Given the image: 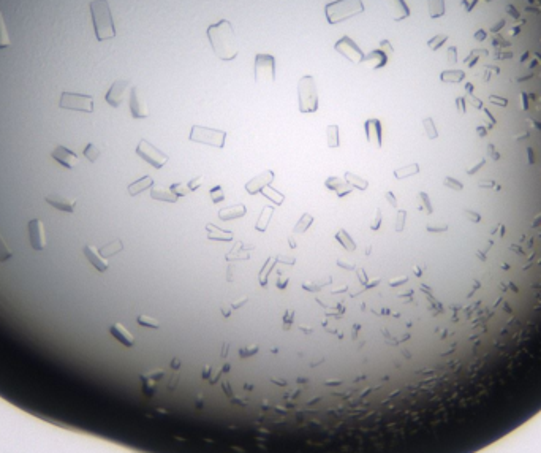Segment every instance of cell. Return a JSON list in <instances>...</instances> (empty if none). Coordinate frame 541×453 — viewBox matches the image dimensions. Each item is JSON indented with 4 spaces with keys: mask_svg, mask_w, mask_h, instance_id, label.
I'll return each instance as SVG.
<instances>
[{
    "mask_svg": "<svg viewBox=\"0 0 541 453\" xmlns=\"http://www.w3.org/2000/svg\"><path fill=\"white\" fill-rule=\"evenodd\" d=\"M344 182L342 181H340V179L339 178H334V176H331V178H328V179H326V187H328L329 190H337L339 187H340V185H342Z\"/></svg>",
    "mask_w": 541,
    "mask_h": 453,
    "instance_id": "f6af8a7d",
    "label": "cell"
},
{
    "mask_svg": "<svg viewBox=\"0 0 541 453\" xmlns=\"http://www.w3.org/2000/svg\"><path fill=\"white\" fill-rule=\"evenodd\" d=\"M380 49L385 51L386 54H388V57H390V56H392V52H394L392 46H391V43L388 42V40H383V42H380Z\"/></svg>",
    "mask_w": 541,
    "mask_h": 453,
    "instance_id": "f907efd6",
    "label": "cell"
},
{
    "mask_svg": "<svg viewBox=\"0 0 541 453\" xmlns=\"http://www.w3.org/2000/svg\"><path fill=\"white\" fill-rule=\"evenodd\" d=\"M366 136L367 141L375 146L377 149L382 148L383 135H382V122L378 119H367L366 121Z\"/></svg>",
    "mask_w": 541,
    "mask_h": 453,
    "instance_id": "9a60e30c",
    "label": "cell"
},
{
    "mask_svg": "<svg viewBox=\"0 0 541 453\" xmlns=\"http://www.w3.org/2000/svg\"><path fill=\"white\" fill-rule=\"evenodd\" d=\"M351 190H353V187H351V185H350L348 182H346V184H342V185H340V187L336 190V194H337L339 197H345V195H348Z\"/></svg>",
    "mask_w": 541,
    "mask_h": 453,
    "instance_id": "681fc988",
    "label": "cell"
},
{
    "mask_svg": "<svg viewBox=\"0 0 541 453\" xmlns=\"http://www.w3.org/2000/svg\"><path fill=\"white\" fill-rule=\"evenodd\" d=\"M203 181H204V178H203V176H196L195 179H192V181H190L189 184H187V185H189V189H190V190H196V189L201 187Z\"/></svg>",
    "mask_w": 541,
    "mask_h": 453,
    "instance_id": "c3c4849f",
    "label": "cell"
},
{
    "mask_svg": "<svg viewBox=\"0 0 541 453\" xmlns=\"http://www.w3.org/2000/svg\"><path fill=\"white\" fill-rule=\"evenodd\" d=\"M385 197H386V200H388V202H390V204L392 206V208H397V200H396V197H394L392 192L386 190V192H385Z\"/></svg>",
    "mask_w": 541,
    "mask_h": 453,
    "instance_id": "9f6ffc18",
    "label": "cell"
},
{
    "mask_svg": "<svg viewBox=\"0 0 541 453\" xmlns=\"http://www.w3.org/2000/svg\"><path fill=\"white\" fill-rule=\"evenodd\" d=\"M90 13L95 37L98 42H108L116 37V27L112 21L109 5L106 0H93L90 2Z\"/></svg>",
    "mask_w": 541,
    "mask_h": 453,
    "instance_id": "7a4b0ae2",
    "label": "cell"
},
{
    "mask_svg": "<svg viewBox=\"0 0 541 453\" xmlns=\"http://www.w3.org/2000/svg\"><path fill=\"white\" fill-rule=\"evenodd\" d=\"M276 263H277V258L276 257H269L268 260H266V263L263 265V268L260 270L258 279H260V285H261V287H266V285H268V277H269L271 271H272L274 265H276Z\"/></svg>",
    "mask_w": 541,
    "mask_h": 453,
    "instance_id": "484cf974",
    "label": "cell"
},
{
    "mask_svg": "<svg viewBox=\"0 0 541 453\" xmlns=\"http://www.w3.org/2000/svg\"><path fill=\"white\" fill-rule=\"evenodd\" d=\"M334 49H336L339 54H342L344 57H346L353 64H363V61H364L363 49H361L350 37L340 38L339 42L334 45Z\"/></svg>",
    "mask_w": 541,
    "mask_h": 453,
    "instance_id": "9c48e42d",
    "label": "cell"
},
{
    "mask_svg": "<svg viewBox=\"0 0 541 453\" xmlns=\"http://www.w3.org/2000/svg\"><path fill=\"white\" fill-rule=\"evenodd\" d=\"M382 2L394 21H402L410 16V8L407 6L405 0H382Z\"/></svg>",
    "mask_w": 541,
    "mask_h": 453,
    "instance_id": "2e32d148",
    "label": "cell"
},
{
    "mask_svg": "<svg viewBox=\"0 0 541 453\" xmlns=\"http://www.w3.org/2000/svg\"><path fill=\"white\" fill-rule=\"evenodd\" d=\"M122 250H124V244H122V241H120V239H114V241H111V243H108V244H105L103 248L100 249L98 252H100V254H102V257L109 258V257L116 255V254H119V252H122Z\"/></svg>",
    "mask_w": 541,
    "mask_h": 453,
    "instance_id": "d4e9b609",
    "label": "cell"
},
{
    "mask_svg": "<svg viewBox=\"0 0 541 453\" xmlns=\"http://www.w3.org/2000/svg\"><path fill=\"white\" fill-rule=\"evenodd\" d=\"M44 202L48 203V204H51L52 208H56V209L62 211V212H66V214H71V212L75 211V208H76V202H75V200H70V198H66L64 195H60V194H49V195H46L44 197Z\"/></svg>",
    "mask_w": 541,
    "mask_h": 453,
    "instance_id": "e0dca14e",
    "label": "cell"
},
{
    "mask_svg": "<svg viewBox=\"0 0 541 453\" xmlns=\"http://www.w3.org/2000/svg\"><path fill=\"white\" fill-rule=\"evenodd\" d=\"M312 222H313V216L309 214V212H305V214L301 216L298 224L295 225V228H293V233H305L307 230H309V226L312 225Z\"/></svg>",
    "mask_w": 541,
    "mask_h": 453,
    "instance_id": "d590c367",
    "label": "cell"
},
{
    "mask_svg": "<svg viewBox=\"0 0 541 453\" xmlns=\"http://www.w3.org/2000/svg\"><path fill=\"white\" fill-rule=\"evenodd\" d=\"M326 136H328V146L331 149L334 148H339V125L332 124V125H328V129H326Z\"/></svg>",
    "mask_w": 541,
    "mask_h": 453,
    "instance_id": "e575fe53",
    "label": "cell"
},
{
    "mask_svg": "<svg viewBox=\"0 0 541 453\" xmlns=\"http://www.w3.org/2000/svg\"><path fill=\"white\" fill-rule=\"evenodd\" d=\"M356 274H358V279H359V282L363 284L364 287H366V285H367V282H369V281H367V274H366L364 268H358V270H356Z\"/></svg>",
    "mask_w": 541,
    "mask_h": 453,
    "instance_id": "11a10c76",
    "label": "cell"
},
{
    "mask_svg": "<svg viewBox=\"0 0 541 453\" xmlns=\"http://www.w3.org/2000/svg\"><path fill=\"white\" fill-rule=\"evenodd\" d=\"M13 257V252H11V249L8 248V244H6L5 243V239H3V236L2 235H0V262H8V260Z\"/></svg>",
    "mask_w": 541,
    "mask_h": 453,
    "instance_id": "ab89813d",
    "label": "cell"
},
{
    "mask_svg": "<svg viewBox=\"0 0 541 453\" xmlns=\"http://www.w3.org/2000/svg\"><path fill=\"white\" fill-rule=\"evenodd\" d=\"M10 45H11V38L8 35V30H6L3 13H2V10H0V49L8 48Z\"/></svg>",
    "mask_w": 541,
    "mask_h": 453,
    "instance_id": "836d02e7",
    "label": "cell"
},
{
    "mask_svg": "<svg viewBox=\"0 0 541 453\" xmlns=\"http://www.w3.org/2000/svg\"><path fill=\"white\" fill-rule=\"evenodd\" d=\"M225 138H226L225 130H216V129L203 127V125H193L190 130V136H189V139L193 143L208 144V146L218 148V149H222L225 146Z\"/></svg>",
    "mask_w": 541,
    "mask_h": 453,
    "instance_id": "5b68a950",
    "label": "cell"
},
{
    "mask_svg": "<svg viewBox=\"0 0 541 453\" xmlns=\"http://www.w3.org/2000/svg\"><path fill=\"white\" fill-rule=\"evenodd\" d=\"M337 265L340 266V268H344V270H355V265H353L351 262H344L342 258L337 260Z\"/></svg>",
    "mask_w": 541,
    "mask_h": 453,
    "instance_id": "6f0895ef",
    "label": "cell"
},
{
    "mask_svg": "<svg viewBox=\"0 0 541 453\" xmlns=\"http://www.w3.org/2000/svg\"><path fill=\"white\" fill-rule=\"evenodd\" d=\"M409 282V277L407 276H402V277H397V279H391L390 281V285L391 287H399V285H404Z\"/></svg>",
    "mask_w": 541,
    "mask_h": 453,
    "instance_id": "db71d44e",
    "label": "cell"
},
{
    "mask_svg": "<svg viewBox=\"0 0 541 453\" xmlns=\"http://www.w3.org/2000/svg\"><path fill=\"white\" fill-rule=\"evenodd\" d=\"M380 225H382V211H380V208H378L377 209V214H375V217H373V221L370 224V228L373 231H377L380 228Z\"/></svg>",
    "mask_w": 541,
    "mask_h": 453,
    "instance_id": "7dc6e473",
    "label": "cell"
},
{
    "mask_svg": "<svg viewBox=\"0 0 541 453\" xmlns=\"http://www.w3.org/2000/svg\"><path fill=\"white\" fill-rule=\"evenodd\" d=\"M276 258H277L279 263H283V265H295V262H296V258L293 255H285V254H279Z\"/></svg>",
    "mask_w": 541,
    "mask_h": 453,
    "instance_id": "bcb514c9",
    "label": "cell"
},
{
    "mask_svg": "<svg viewBox=\"0 0 541 453\" xmlns=\"http://www.w3.org/2000/svg\"><path fill=\"white\" fill-rule=\"evenodd\" d=\"M136 154L143 159L144 162H148L149 165H152L153 168H163L165 163L168 162V156L162 152L158 148H155L153 144H151L148 139H141L136 146Z\"/></svg>",
    "mask_w": 541,
    "mask_h": 453,
    "instance_id": "ba28073f",
    "label": "cell"
},
{
    "mask_svg": "<svg viewBox=\"0 0 541 453\" xmlns=\"http://www.w3.org/2000/svg\"><path fill=\"white\" fill-rule=\"evenodd\" d=\"M336 239H337V241H339L340 244H342L344 248H345L346 250H348V252H355V250H356V243L353 241L351 236H350V233L346 231V230L340 228V230L337 231V235H336Z\"/></svg>",
    "mask_w": 541,
    "mask_h": 453,
    "instance_id": "4dcf8cb0",
    "label": "cell"
},
{
    "mask_svg": "<svg viewBox=\"0 0 541 453\" xmlns=\"http://www.w3.org/2000/svg\"><path fill=\"white\" fill-rule=\"evenodd\" d=\"M109 333L116 341H119L122 345H125V347H133V345H135V336H133L122 323H119V322L112 323L109 326Z\"/></svg>",
    "mask_w": 541,
    "mask_h": 453,
    "instance_id": "d6986e66",
    "label": "cell"
},
{
    "mask_svg": "<svg viewBox=\"0 0 541 453\" xmlns=\"http://www.w3.org/2000/svg\"><path fill=\"white\" fill-rule=\"evenodd\" d=\"M228 262H239V260H249L250 258V254L247 250H244L242 248H240V241H238L235 244V248H233L228 254H226L225 257Z\"/></svg>",
    "mask_w": 541,
    "mask_h": 453,
    "instance_id": "83f0119b",
    "label": "cell"
},
{
    "mask_svg": "<svg viewBox=\"0 0 541 453\" xmlns=\"http://www.w3.org/2000/svg\"><path fill=\"white\" fill-rule=\"evenodd\" d=\"M274 181V171L266 170L263 173H260L258 176L252 178L249 182L245 184V190L249 192L250 195H255L258 192H261L264 187L271 185V182Z\"/></svg>",
    "mask_w": 541,
    "mask_h": 453,
    "instance_id": "5bb4252c",
    "label": "cell"
},
{
    "mask_svg": "<svg viewBox=\"0 0 541 453\" xmlns=\"http://www.w3.org/2000/svg\"><path fill=\"white\" fill-rule=\"evenodd\" d=\"M364 11L363 0H336L326 5L325 13L329 24H339Z\"/></svg>",
    "mask_w": 541,
    "mask_h": 453,
    "instance_id": "3957f363",
    "label": "cell"
},
{
    "mask_svg": "<svg viewBox=\"0 0 541 453\" xmlns=\"http://www.w3.org/2000/svg\"><path fill=\"white\" fill-rule=\"evenodd\" d=\"M151 197L153 200H158V202H170V203L177 202V197L173 194L171 189H165V187H153V189H151Z\"/></svg>",
    "mask_w": 541,
    "mask_h": 453,
    "instance_id": "cb8c5ba5",
    "label": "cell"
},
{
    "mask_svg": "<svg viewBox=\"0 0 541 453\" xmlns=\"http://www.w3.org/2000/svg\"><path fill=\"white\" fill-rule=\"evenodd\" d=\"M152 185H153V178L152 176H143V178H139L138 181L131 182L129 185V194L131 197H136V195L141 194V192L151 189Z\"/></svg>",
    "mask_w": 541,
    "mask_h": 453,
    "instance_id": "603a6c76",
    "label": "cell"
},
{
    "mask_svg": "<svg viewBox=\"0 0 541 453\" xmlns=\"http://www.w3.org/2000/svg\"><path fill=\"white\" fill-rule=\"evenodd\" d=\"M247 214V208L244 204H235V206H226V208L218 211L220 221H233V219L244 217Z\"/></svg>",
    "mask_w": 541,
    "mask_h": 453,
    "instance_id": "44dd1931",
    "label": "cell"
},
{
    "mask_svg": "<svg viewBox=\"0 0 541 453\" xmlns=\"http://www.w3.org/2000/svg\"><path fill=\"white\" fill-rule=\"evenodd\" d=\"M427 8L432 19L442 18L445 15V0H427Z\"/></svg>",
    "mask_w": 541,
    "mask_h": 453,
    "instance_id": "f1b7e54d",
    "label": "cell"
},
{
    "mask_svg": "<svg viewBox=\"0 0 541 453\" xmlns=\"http://www.w3.org/2000/svg\"><path fill=\"white\" fill-rule=\"evenodd\" d=\"M288 282H290V279H288V277H286V276H282V274H279V279H277V289H279V290H285V289H286V285H288Z\"/></svg>",
    "mask_w": 541,
    "mask_h": 453,
    "instance_id": "f5cc1de1",
    "label": "cell"
},
{
    "mask_svg": "<svg viewBox=\"0 0 541 453\" xmlns=\"http://www.w3.org/2000/svg\"><path fill=\"white\" fill-rule=\"evenodd\" d=\"M423 125H424V130H426V135L429 139H435L438 136V132H437V127H435V122H433L432 117H426L423 121Z\"/></svg>",
    "mask_w": 541,
    "mask_h": 453,
    "instance_id": "f35d334b",
    "label": "cell"
},
{
    "mask_svg": "<svg viewBox=\"0 0 541 453\" xmlns=\"http://www.w3.org/2000/svg\"><path fill=\"white\" fill-rule=\"evenodd\" d=\"M345 181L348 182L353 189H359V190H366L367 187H369V182L366 181V179L359 178L356 175H353L351 171H346L345 173Z\"/></svg>",
    "mask_w": 541,
    "mask_h": 453,
    "instance_id": "1f68e13d",
    "label": "cell"
},
{
    "mask_svg": "<svg viewBox=\"0 0 541 453\" xmlns=\"http://www.w3.org/2000/svg\"><path fill=\"white\" fill-rule=\"evenodd\" d=\"M416 173H419V165L418 163H410V165L402 166V168L394 170V176H396L397 179H404V178H409V176H415Z\"/></svg>",
    "mask_w": 541,
    "mask_h": 453,
    "instance_id": "d6a6232c",
    "label": "cell"
},
{
    "mask_svg": "<svg viewBox=\"0 0 541 453\" xmlns=\"http://www.w3.org/2000/svg\"><path fill=\"white\" fill-rule=\"evenodd\" d=\"M206 233H208V238L212 239V241H233V236H235L233 235V231L222 230L214 224L206 225Z\"/></svg>",
    "mask_w": 541,
    "mask_h": 453,
    "instance_id": "7402d4cb",
    "label": "cell"
},
{
    "mask_svg": "<svg viewBox=\"0 0 541 453\" xmlns=\"http://www.w3.org/2000/svg\"><path fill=\"white\" fill-rule=\"evenodd\" d=\"M405 219H407V212L404 209H400L397 212V221H396V231H402L405 226Z\"/></svg>",
    "mask_w": 541,
    "mask_h": 453,
    "instance_id": "ee69618b",
    "label": "cell"
},
{
    "mask_svg": "<svg viewBox=\"0 0 541 453\" xmlns=\"http://www.w3.org/2000/svg\"><path fill=\"white\" fill-rule=\"evenodd\" d=\"M298 97H299V111L301 113L307 114V113H315L318 110V94H317L315 78L310 75H305L299 79Z\"/></svg>",
    "mask_w": 541,
    "mask_h": 453,
    "instance_id": "277c9868",
    "label": "cell"
},
{
    "mask_svg": "<svg viewBox=\"0 0 541 453\" xmlns=\"http://www.w3.org/2000/svg\"><path fill=\"white\" fill-rule=\"evenodd\" d=\"M130 113L133 119H146L149 116V108L139 95L138 88H131L130 94Z\"/></svg>",
    "mask_w": 541,
    "mask_h": 453,
    "instance_id": "4fadbf2b",
    "label": "cell"
},
{
    "mask_svg": "<svg viewBox=\"0 0 541 453\" xmlns=\"http://www.w3.org/2000/svg\"><path fill=\"white\" fill-rule=\"evenodd\" d=\"M233 276H235V265H230L228 272H226V281H228V282H233V279H235Z\"/></svg>",
    "mask_w": 541,
    "mask_h": 453,
    "instance_id": "680465c9",
    "label": "cell"
},
{
    "mask_svg": "<svg viewBox=\"0 0 541 453\" xmlns=\"http://www.w3.org/2000/svg\"><path fill=\"white\" fill-rule=\"evenodd\" d=\"M331 284H332V279L329 276H326V277H322V279H313V281L304 282L303 289L307 290V292H317V290H322L323 287L331 285Z\"/></svg>",
    "mask_w": 541,
    "mask_h": 453,
    "instance_id": "f546056e",
    "label": "cell"
},
{
    "mask_svg": "<svg viewBox=\"0 0 541 453\" xmlns=\"http://www.w3.org/2000/svg\"><path fill=\"white\" fill-rule=\"evenodd\" d=\"M223 198H225V195H223V190H222V187H220V185H216V187H212L211 189V200H212V203H220V202H223Z\"/></svg>",
    "mask_w": 541,
    "mask_h": 453,
    "instance_id": "7bdbcfd3",
    "label": "cell"
},
{
    "mask_svg": "<svg viewBox=\"0 0 541 453\" xmlns=\"http://www.w3.org/2000/svg\"><path fill=\"white\" fill-rule=\"evenodd\" d=\"M276 79V59L271 54L255 56V81L260 84L274 83Z\"/></svg>",
    "mask_w": 541,
    "mask_h": 453,
    "instance_id": "52a82bcc",
    "label": "cell"
},
{
    "mask_svg": "<svg viewBox=\"0 0 541 453\" xmlns=\"http://www.w3.org/2000/svg\"><path fill=\"white\" fill-rule=\"evenodd\" d=\"M261 194H263L266 198H269L271 202L276 203L277 206H279V204H282V203H283V200H285L283 194H280V192H277L276 189L269 187V185H268V187H264V189L261 190Z\"/></svg>",
    "mask_w": 541,
    "mask_h": 453,
    "instance_id": "8d00e7d4",
    "label": "cell"
},
{
    "mask_svg": "<svg viewBox=\"0 0 541 453\" xmlns=\"http://www.w3.org/2000/svg\"><path fill=\"white\" fill-rule=\"evenodd\" d=\"M171 192H173V194H174L177 198H180V197H185L187 194H189V192H190V189H189V185H185V184H182V182H174V184H173L171 185Z\"/></svg>",
    "mask_w": 541,
    "mask_h": 453,
    "instance_id": "60d3db41",
    "label": "cell"
},
{
    "mask_svg": "<svg viewBox=\"0 0 541 453\" xmlns=\"http://www.w3.org/2000/svg\"><path fill=\"white\" fill-rule=\"evenodd\" d=\"M388 59L390 57H388V54H386L385 51H382V49H373L367 56H364L363 64H369L373 70H378V68H383V67L388 64Z\"/></svg>",
    "mask_w": 541,
    "mask_h": 453,
    "instance_id": "ffe728a7",
    "label": "cell"
},
{
    "mask_svg": "<svg viewBox=\"0 0 541 453\" xmlns=\"http://www.w3.org/2000/svg\"><path fill=\"white\" fill-rule=\"evenodd\" d=\"M288 244H290V249H296L298 248V244H296L295 238H293V236H288Z\"/></svg>",
    "mask_w": 541,
    "mask_h": 453,
    "instance_id": "94428289",
    "label": "cell"
},
{
    "mask_svg": "<svg viewBox=\"0 0 541 453\" xmlns=\"http://www.w3.org/2000/svg\"><path fill=\"white\" fill-rule=\"evenodd\" d=\"M272 212H274L272 206H264L263 211H261V214H260V217H258V222L255 225V230L257 231H266V228H268V225L271 222Z\"/></svg>",
    "mask_w": 541,
    "mask_h": 453,
    "instance_id": "4316f807",
    "label": "cell"
},
{
    "mask_svg": "<svg viewBox=\"0 0 541 453\" xmlns=\"http://www.w3.org/2000/svg\"><path fill=\"white\" fill-rule=\"evenodd\" d=\"M100 154H102V151H100L93 143H89V144L84 148V157L87 159L89 162H92V163L98 160Z\"/></svg>",
    "mask_w": 541,
    "mask_h": 453,
    "instance_id": "74e56055",
    "label": "cell"
},
{
    "mask_svg": "<svg viewBox=\"0 0 541 453\" xmlns=\"http://www.w3.org/2000/svg\"><path fill=\"white\" fill-rule=\"evenodd\" d=\"M418 198H419V202H421V206H419V209H426L427 212H429V214H432V204H431V200H429V195H427L426 194V192H421V194L418 195Z\"/></svg>",
    "mask_w": 541,
    "mask_h": 453,
    "instance_id": "b9f144b4",
    "label": "cell"
},
{
    "mask_svg": "<svg viewBox=\"0 0 541 453\" xmlns=\"http://www.w3.org/2000/svg\"><path fill=\"white\" fill-rule=\"evenodd\" d=\"M220 312H222V316H223L225 318L231 317V314H233V308H231V304H230V303H223L222 306H220Z\"/></svg>",
    "mask_w": 541,
    "mask_h": 453,
    "instance_id": "816d5d0a",
    "label": "cell"
},
{
    "mask_svg": "<svg viewBox=\"0 0 541 453\" xmlns=\"http://www.w3.org/2000/svg\"><path fill=\"white\" fill-rule=\"evenodd\" d=\"M51 157L68 170H73L79 163L78 156L73 151H70L68 148H65V146H57V148L51 152Z\"/></svg>",
    "mask_w": 541,
    "mask_h": 453,
    "instance_id": "7c38bea8",
    "label": "cell"
},
{
    "mask_svg": "<svg viewBox=\"0 0 541 453\" xmlns=\"http://www.w3.org/2000/svg\"><path fill=\"white\" fill-rule=\"evenodd\" d=\"M83 252H84V257L87 258V262L95 268L97 271L100 272H105L106 270H108V260H106L105 257H102V254L93 248V246H84L83 248Z\"/></svg>",
    "mask_w": 541,
    "mask_h": 453,
    "instance_id": "ac0fdd59",
    "label": "cell"
},
{
    "mask_svg": "<svg viewBox=\"0 0 541 453\" xmlns=\"http://www.w3.org/2000/svg\"><path fill=\"white\" fill-rule=\"evenodd\" d=\"M59 106L62 110L70 111H81V113H93V97L84 94H71V92H64L60 95Z\"/></svg>",
    "mask_w": 541,
    "mask_h": 453,
    "instance_id": "8992f818",
    "label": "cell"
},
{
    "mask_svg": "<svg viewBox=\"0 0 541 453\" xmlns=\"http://www.w3.org/2000/svg\"><path fill=\"white\" fill-rule=\"evenodd\" d=\"M380 282H382V279H373V281H370V282H367V285H366V290H369V289H373V287H377V285L380 284Z\"/></svg>",
    "mask_w": 541,
    "mask_h": 453,
    "instance_id": "91938a15",
    "label": "cell"
},
{
    "mask_svg": "<svg viewBox=\"0 0 541 453\" xmlns=\"http://www.w3.org/2000/svg\"><path fill=\"white\" fill-rule=\"evenodd\" d=\"M29 239L30 246L33 250L42 252L46 249V231H44V224L40 219H32L29 222Z\"/></svg>",
    "mask_w": 541,
    "mask_h": 453,
    "instance_id": "30bf717a",
    "label": "cell"
},
{
    "mask_svg": "<svg viewBox=\"0 0 541 453\" xmlns=\"http://www.w3.org/2000/svg\"><path fill=\"white\" fill-rule=\"evenodd\" d=\"M129 86H130V81H127V79H117V81L112 83L109 91L106 92V95H105L106 103L112 106V108H119L124 102L125 92L129 89Z\"/></svg>",
    "mask_w": 541,
    "mask_h": 453,
    "instance_id": "8fae6325",
    "label": "cell"
},
{
    "mask_svg": "<svg viewBox=\"0 0 541 453\" xmlns=\"http://www.w3.org/2000/svg\"><path fill=\"white\" fill-rule=\"evenodd\" d=\"M208 38L211 42V46L216 56L220 59V61H233V59L238 57V40H236V33L235 29H233V24L228 21V19H222L216 24H211L208 30Z\"/></svg>",
    "mask_w": 541,
    "mask_h": 453,
    "instance_id": "6da1fadb",
    "label": "cell"
}]
</instances>
